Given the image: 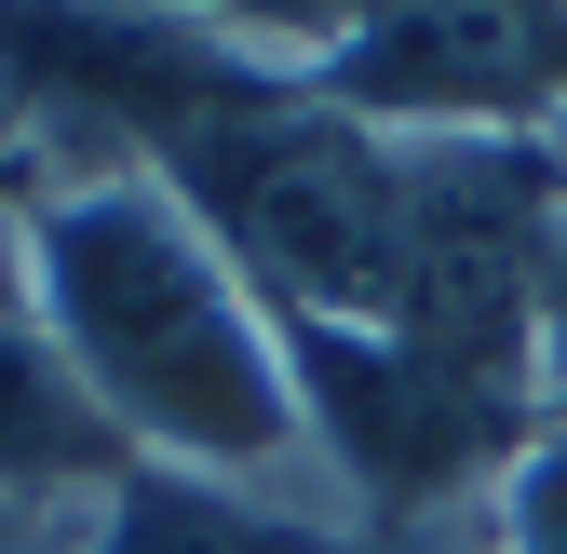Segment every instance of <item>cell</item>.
Segmentation results:
<instances>
[{
    "label": "cell",
    "mask_w": 567,
    "mask_h": 554,
    "mask_svg": "<svg viewBox=\"0 0 567 554\" xmlns=\"http://www.w3.org/2000/svg\"><path fill=\"white\" fill-rule=\"evenodd\" d=\"M28 203H41V122L0 95V298L28 285Z\"/></svg>",
    "instance_id": "8"
},
{
    "label": "cell",
    "mask_w": 567,
    "mask_h": 554,
    "mask_svg": "<svg viewBox=\"0 0 567 554\" xmlns=\"http://www.w3.org/2000/svg\"><path fill=\"white\" fill-rule=\"evenodd\" d=\"M298 82L392 150L433 135H567V14L554 0H365Z\"/></svg>",
    "instance_id": "4"
},
{
    "label": "cell",
    "mask_w": 567,
    "mask_h": 554,
    "mask_svg": "<svg viewBox=\"0 0 567 554\" xmlns=\"http://www.w3.org/2000/svg\"><path fill=\"white\" fill-rule=\"evenodd\" d=\"M554 14H567V0H554Z\"/></svg>",
    "instance_id": "11"
},
{
    "label": "cell",
    "mask_w": 567,
    "mask_h": 554,
    "mask_svg": "<svg viewBox=\"0 0 567 554\" xmlns=\"http://www.w3.org/2000/svg\"><path fill=\"white\" fill-rule=\"evenodd\" d=\"M540 420H567V217H554V285H540Z\"/></svg>",
    "instance_id": "10"
},
{
    "label": "cell",
    "mask_w": 567,
    "mask_h": 554,
    "mask_svg": "<svg viewBox=\"0 0 567 554\" xmlns=\"http://www.w3.org/2000/svg\"><path fill=\"white\" fill-rule=\"evenodd\" d=\"M122 433L95 420V392L54 366V338L28 298H0V501H109L122 488Z\"/></svg>",
    "instance_id": "6"
},
{
    "label": "cell",
    "mask_w": 567,
    "mask_h": 554,
    "mask_svg": "<svg viewBox=\"0 0 567 554\" xmlns=\"http://www.w3.org/2000/svg\"><path fill=\"white\" fill-rule=\"evenodd\" d=\"M82 554H365L338 501H284V488H217V473H163L135 460L95 501Z\"/></svg>",
    "instance_id": "5"
},
{
    "label": "cell",
    "mask_w": 567,
    "mask_h": 554,
    "mask_svg": "<svg viewBox=\"0 0 567 554\" xmlns=\"http://www.w3.org/2000/svg\"><path fill=\"white\" fill-rule=\"evenodd\" d=\"M150 176L189 203L217 257L270 298L284 338H379L405 298V150L324 109L298 68L230 82L203 122H176Z\"/></svg>",
    "instance_id": "2"
},
{
    "label": "cell",
    "mask_w": 567,
    "mask_h": 554,
    "mask_svg": "<svg viewBox=\"0 0 567 554\" xmlns=\"http://www.w3.org/2000/svg\"><path fill=\"white\" fill-rule=\"evenodd\" d=\"M486 541L501 554H567V420L527 433V460L501 473V501H486Z\"/></svg>",
    "instance_id": "7"
},
{
    "label": "cell",
    "mask_w": 567,
    "mask_h": 554,
    "mask_svg": "<svg viewBox=\"0 0 567 554\" xmlns=\"http://www.w3.org/2000/svg\"><path fill=\"white\" fill-rule=\"evenodd\" d=\"M567 217V135H433L405 150V298L379 338L473 392L540 406V285Z\"/></svg>",
    "instance_id": "3"
},
{
    "label": "cell",
    "mask_w": 567,
    "mask_h": 554,
    "mask_svg": "<svg viewBox=\"0 0 567 554\" xmlns=\"http://www.w3.org/2000/svg\"><path fill=\"white\" fill-rule=\"evenodd\" d=\"M95 501H0V554H82Z\"/></svg>",
    "instance_id": "9"
},
{
    "label": "cell",
    "mask_w": 567,
    "mask_h": 554,
    "mask_svg": "<svg viewBox=\"0 0 567 554\" xmlns=\"http://www.w3.org/2000/svg\"><path fill=\"white\" fill-rule=\"evenodd\" d=\"M28 325L54 366L95 392L122 460L217 473V488L324 501L298 352L270 298L217 257V230L122 150V135H41V203H28Z\"/></svg>",
    "instance_id": "1"
}]
</instances>
